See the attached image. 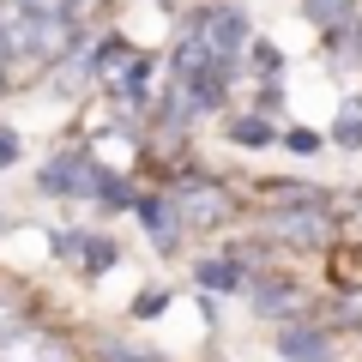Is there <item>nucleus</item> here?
Instances as JSON below:
<instances>
[{
	"instance_id": "f257e3e1",
	"label": "nucleus",
	"mask_w": 362,
	"mask_h": 362,
	"mask_svg": "<svg viewBox=\"0 0 362 362\" xmlns=\"http://www.w3.org/2000/svg\"><path fill=\"white\" fill-rule=\"evenodd\" d=\"M78 25H54V18H37L25 0H0V66L6 78H30L49 73L73 54Z\"/></svg>"
},
{
	"instance_id": "f03ea898",
	"label": "nucleus",
	"mask_w": 362,
	"mask_h": 362,
	"mask_svg": "<svg viewBox=\"0 0 362 362\" xmlns=\"http://www.w3.org/2000/svg\"><path fill=\"white\" fill-rule=\"evenodd\" d=\"M266 223H272V235L290 242V247H326L332 230H338L332 206H326L320 194H308V187H284V199L266 211Z\"/></svg>"
},
{
	"instance_id": "7ed1b4c3",
	"label": "nucleus",
	"mask_w": 362,
	"mask_h": 362,
	"mask_svg": "<svg viewBox=\"0 0 362 362\" xmlns=\"http://www.w3.org/2000/svg\"><path fill=\"white\" fill-rule=\"evenodd\" d=\"M169 211L181 218V230H223V223L235 218V194L223 187V181L211 175H181L169 181Z\"/></svg>"
},
{
	"instance_id": "20e7f679",
	"label": "nucleus",
	"mask_w": 362,
	"mask_h": 362,
	"mask_svg": "<svg viewBox=\"0 0 362 362\" xmlns=\"http://www.w3.org/2000/svg\"><path fill=\"white\" fill-rule=\"evenodd\" d=\"M181 37H194L206 54H218V61H242L247 42H254V30H247V13L242 6H223V0H211V6H199V13H187V30Z\"/></svg>"
},
{
	"instance_id": "39448f33",
	"label": "nucleus",
	"mask_w": 362,
	"mask_h": 362,
	"mask_svg": "<svg viewBox=\"0 0 362 362\" xmlns=\"http://www.w3.org/2000/svg\"><path fill=\"white\" fill-rule=\"evenodd\" d=\"M103 181H109V169L97 163V157H78V151H61V157H49V163L37 169V187L54 194V199H97Z\"/></svg>"
},
{
	"instance_id": "423d86ee",
	"label": "nucleus",
	"mask_w": 362,
	"mask_h": 362,
	"mask_svg": "<svg viewBox=\"0 0 362 362\" xmlns=\"http://www.w3.org/2000/svg\"><path fill=\"white\" fill-rule=\"evenodd\" d=\"M278 356L284 362H332V332L308 320H284L278 326Z\"/></svg>"
},
{
	"instance_id": "0eeeda50",
	"label": "nucleus",
	"mask_w": 362,
	"mask_h": 362,
	"mask_svg": "<svg viewBox=\"0 0 362 362\" xmlns=\"http://www.w3.org/2000/svg\"><path fill=\"white\" fill-rule=\"evenodd\" d=\"M247 302H254L259 320H296V308H302L296 284H290V278H278V272H259L254 284H247Z\"/></svg>"
},
{
	"instance_id": "6e6552de",
	"label": "nucleus",
	"mask_w": 362,
	"mask_h": 362,
	"mask_svg": "<svg viewBox=\"0 0 362 362\" xmlns=\"http://www.w3.org/2000/svg\"><path fill=\"white\" fill-rule=\"evenodd\" d=\"M54 254H66L85 278H103V272L121 259V247L109 242V235H54Z\"/></svg>"
},
{
	"instance_id": "1a4fd4ad",
	"label": "nucleus",
	"mask_w": 362,
	"mask_h": 362,
	"mask_svg": "<svg viewBox=\"0 0 362 362\" xmlns=\"http://www.w3.org/2000/svg\"><path fill=\"white\" fill-rule=\"evenodd\" d=\"M0 362H73V344H66L61 332H13L6 344H0Z\"/></svg>"
},
{
	"instance_id": "9d476101",
	"label": "nucleus",
	"mask_w": 362,
	"mask_h": 362,
	"mask_svg": "<svg viewBox=\"0 0 362 362\" xmlns=\"http://www.w3.org/2000/svg\"><path fill=\"white\" fill-rule=\"evenodd\" d=\"M133 218L145 223V235H151L157 247H175L181 235H187V230H181V218L169 211V199H163V194H139V199H133Z\"/></svg>"
},
{
	"instance_id": "9b49d317",
	"label": "nucleus",
	"mask_w": 362,
	"mask_h": 362,
	"mask_svg": "<svg viewBox=\"0 0 362 362\" xmlns=\"http://www.w3.org/2000/svg\"><path fill=\"white\" fill-rule=\"evenodd\" d=\"M194 278L206 290H218V296H235V290H247L254 278H247V259H235V254H218V259H199L194 266Z\"/></svg>"
},
{
	"instance_id": "f8f14e48",
	"label": "nucleus",
	"mask_w": 362,
	"mask_h": 362,
	"mask_svg": "<svg viewBox=\"0 0 362 362\" xmlns=\"http://www.w3.org/2000/svg\"><path fill=\"white\" fill-rule=\"evenodd\" d=\"M302 18L314 30H338V25H356V0H302Z\"/></svg>"
},
{
	"instance_id": "ddd939ff",
	"label": "nucleus",
	"mask_w": 362,
	"mask_h": 362,
	"mask_svg": "<svg viewBox=\"0 0 362 362\" xmlns=\"http://www.w3.org/2000/svg\"><path fill=\"white\" fill-rule=\"evenodd\" d=\"M223 139L254 151V145H272L278 133H272V121H266V115H230V121H223Z\"/></svg>"
},
{
	"instance_id": "4468645a",
	"label": "nucleus",
	"mask_w": 362,
	"mask_h": 362,
	"mask_svg": "<svg viewBox=\"0 0 362 362\" xmlns=\"http://www.w3.org/2000/svg\"><path fill=\"white\" fill-rule=\"evenodd\" d=\"M326 54H332V66H356L362 61V18H356V25L326 30Z\"/></svg>"
},
{
	"instance_id": "2eb2a0df",
	"label": "nucleus",
	"mask_w": 362,
	"mask_h": 362,
	"mask_svg": "<svg viewBox=\"0 0 362 362\" xmlns=\"http://www.w3.org/2000/svg\"><path fill=\"white\" fill-rule=\"evenodd\" d=\"M332 145H344V151H362V97H350V103L338 109V121H332Z\"/></svg>"
},
{
	"instance_id": "dca6fc26",
	"label": "nucleus",
	"mask_w": 362,
	"mask_h": 362,
	"mask_svg": "<svg viewBox=\"0 0 362 362\" xmlns=\"http://www.w3.org/2000/svg\"><path fill=\"white\" fill-rule=\"evenodd\" d=\"M247 61H254V73L259 78H266V85H278V78H284V54H278V49H272V42H247Z\"/></svg>"
},
{
	"instance_id": "f3484780",
	"label": "nucleus",
	"mask_w": 362,
	"mask_h": 362,
	"mask_svg": "<svg viewBox=\"0 0 362 362\" xmlns=\"http://www.w3.org/2000/svg\"><path fill=\"white\" fill-rule=\"evenodd\" d=\"M37 18H54V25H78V13H85V0H25Z\"/></svg>"
},
{
	"instance_id": "a211bd4d",
	"label": "nucleus",
	"mask_w": 362,
	"mask_h": 362,
	"mask_svg": "<svg viewBox=\"0 0 362 362\" xmlns=\"http://www.w3.org/2000/svg\"><path fill=\"white\" fill-rule=\"evenodd\" d=\"M97 350H103V362H157V350H133V344H115V338H103V344H97Z\"/></svg>"
},
{
	"instance_id": "6ab92c4d",
	"label": "nucleus",
	"mask_w": 362,
	"mask_h": 362,
	"mask_svg": "<svg viewBox=\"0 0 362 362\" xmlns=\"http://www.w3.org/2000/svg\"><path fill=\"white\" fill-rule=\"evenodd\" d=\"M163 290H145V296H133V320H157V314H163Z\"/></svg>"
},
{
	"instance_id": "aec40b11",
	"label": "nucleus",
	"mask_w": 362,
	"mask_h": 362,
	"mask_svg": "<svg viewBox=\"0 0 362 362\" xmlns=\"http://www.w3.org/2000/svg\"><path fill=\"white\" fill-rule=\"evenodd\" d=\"M284 145H290V151H296V157L320 151V139H314V133H302V127H290V133H284Z\"/></svg>"
},
{
	"instance_id": "412c9836",
	"label": "nucleus",
	"mask_w": 362,
	"mask_h": 362,
	"mask_svg": "<svg viewBox=\"0 0 362 362\" xmlns=\"http://www.w3.org/2000/svg\"><path fill=\"white\" fill-rule=\"evenodd\" d=\"M13 163H18V133L0 127V169H13Z\"/></svg>"
},
{
	"instance_id": "4be33fe9",
	"label": "nucleus",
	"mask_w": 362,
	"mask_h": 362,
	"mask_svg": "<svg viewBox=\"0 0 362 362\" xmlns=\"http://www.w3.org/2000/svg\"><path fill=\"white\" fill-rule=\"evenodd\" d=\"M6 85H13V78H6V66H0V90H6Z\"/></svg>"
},
{
	"instance_id": "5701e85b",
	"label": "nucleus",
	"mask_w": 362,
	"mask_h": 362,
	"mask_svg": "<svg viewBox=\"0 0 362 362\" xmlns=\"http://www.w3.org/2000/svg\"><path fill=\"white\" fill-rule=\"evenodd\" d=\"M356 199H362V187H356Z\"/></svg>"
}]
</instances>
